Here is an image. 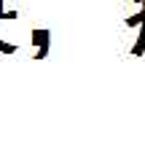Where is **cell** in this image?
Instances as JSON below:
<instances>
[{
  "mask_svg": "<svg viewBox=\"0 0 145 148\" xmlns=\"http://www.w3.org/2000/svg\"><path fill=\"white\" fill-rule=\"evenodd\" d=\"M32 43L38 46L35 59H43L48 54V30H32Z\"/></svg>",
  "mask_w": 145,
  "mask_h": 148,
  "instance_id": "cell-1",
  "label": "cell"
},
{
  "mask_svg": "<svg viewBox=\"0 0 145 148\" xmlns=\"http://www.w3.org/2000/svg\"><path fill=\"white\" fill-rule=\"evenodd\" d=\"M142 51H145V19H142V27H140V40L134 43L132 54H142Z\"/></svg>",
  "mask_w": 145,
  "mask_h": 148,
  "instance_id": "cell-2",
  "label": "cell"
},
{
  "mask_svg": "<svg viewBox=\"0 0 145 148\" xmlns=\"http://www.w3.org/2000/svg\"><path fill=\"white\" fill-rule=\"evenodd\" d=\"M126 24H129V27H137V24H142V11L134 14V16H129V19H126Z\"/></svg>",
  "mask_w": 145,
  "mask_h": 148,
  "instance_id": "cell-3",
  "label": "cell"
},
{
  "mask_svg": "<svg viewBox=\"0 0 145 148\" xmlns=\"http://www.w3.org/2000/svg\"><path fill=\"white\" fill-rule=\"evenodd\" d=\"M0 51H3V54H14L16 46H11V43H5V40H0Z\"/></svg>",
  "mask_w": 145,
  "mask_h": 148,
  "instance_id": "cell-4",
  "label": "cell"
},
{
  "mask_svg": "<svg viewBox=\"0 0 145 148\" xmlns=\"http://www.w3.org/2000/svg\"><path fill=\"white\" fill-rule=\"evenodd\" d=\"M14 16H16L14 11L11 14H3V0H0V19H14Z\"/></svg>",
  "mask_w": 145,
  "mask_h": 148,
  "instance_id": "cell-5",
  "label": "cell"
},
{
  "mask_svg": "<svg viewBox=\"0 0 145 148\" xmlns=\"http://www.w3.org/2000/svg\"><path fill=\"white\" fill-rule=\"evenodd\" d=\"M142 19H145V0H142Z\"/></svg>",
  "mask_w": 145,
  "mask_h": 148,
  "instance_id": "cell-6",
  "label": "cell"
},
{
  "mask_svg": "<svg viewBox=\"0 0 145 148\" xmlns=\"http://www.w3.org/2000/svg\"><path fill=\"white\" fill-rule=\"evenodd\" d=\"M134 3H142V0H134Z\"/></svg>",
  "mask_w": 145,
  "mask_h": 148,
  "instance_id": "cell-7",
  "label": "cell"
}]
</instances>
